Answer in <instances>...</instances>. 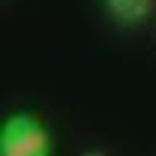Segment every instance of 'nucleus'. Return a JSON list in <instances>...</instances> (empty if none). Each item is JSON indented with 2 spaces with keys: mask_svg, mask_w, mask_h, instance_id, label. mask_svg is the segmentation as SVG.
Here are the masks:
<instances>
[{
  "mask_svg": "<svg viewBox=\"0 0 156 156\" xmlns=\"http://www.w3.org/2000/svg\"><path fill=\"white\" fill-rule=\"evenodd\" d=\"M0 156H52V132L31 110H16L0 126Z\"/></svg>",
  "mask_w": 156,
  "mask_h": 156,
  "instance_id": "nucleus-1",
  "label": "nucleus"
},
{
  "mask_svg": "<svg viewBox=\"0 0 156 156\" xmlns=\"http://www.w3.org/2000/svg\"><path fill=\"white\" fill-rule=\"evenodd\" d=\"M104 9L119 25H141L153 12V0H104Z\"/></svg>",
  "mask_w": 156,
  "mask_h": 156,
  "instance_id": "nucleus-2",
  "label": "nucleus"
},
{
  "mask_svg": "<svg viewBox=\"0 0 156 156\" xmlns=\"http://www.w3.org/2000/svg\"><path fill=\"white\" fill-rule=\"evenodd\" d=\"M80 156H107V153H104V150H98V147H89V150H83Z\"/></svg>",
  "mask_w": 156,
  "mask_h": 156,
  "instance_id": "nucleus-3",
  "label": "nucleus"
}]
</instances>
